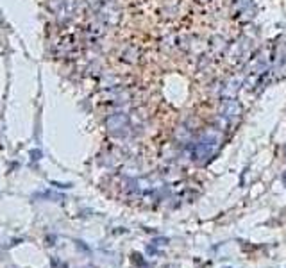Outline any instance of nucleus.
I'll list each match as a JSON object with an SVG mask.
<instances>
[{"label": "nucleus", "mask_w": 286, "mask_h": 268, "mask_svg": "<svg viewBox=\"0 0 286 268\" xmlns=\"http://www.w3.org/2000/svg\"><path fill=\"white\" fill-rule=\"evenodd\" d=\"M217 145H218V136L213 134V132H208V134L195 145V158L204 159L208 158V156H211V154L215 152V149H217Z\"/></svg>", "instance_id": "nucleus-1"}, {"label": "nucleus", "mask_w": 286, "mask_h": 268, "mask_svg": "<svg viewBox=\"0 0 286 268\" xmlns=\"http://www.w3.org/2000/svg\"><path fill=\"white\" fill-rule=\"evenodd\" d=\"M220 113H222L227 120H233L242 113V107H240V104L236 102L235 98L229 97V98H224L222 106H220Z\"/></svg>", "instance_id": "nucleus-2"}, {"label": "nucleus", "mask_w": 286, "mask_h": 268, "mask_svg": "<svg viewBox=\"0 0 286 268\" xmlns=\"http://www.w3.org/2000/svg\"><path fill=\"white\" fill-rule=\"evenodd\" d=\"M100 13H102V20L106 21L107 25H115V23H118L120 13H118V9H116L113 4H104Z\"/></svg>", "instance_id": "nucleus-3"}]
</instances>
